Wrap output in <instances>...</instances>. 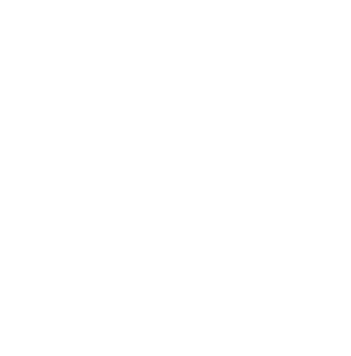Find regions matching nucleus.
Masks as SVG:
<instances>
[]
</instances>
